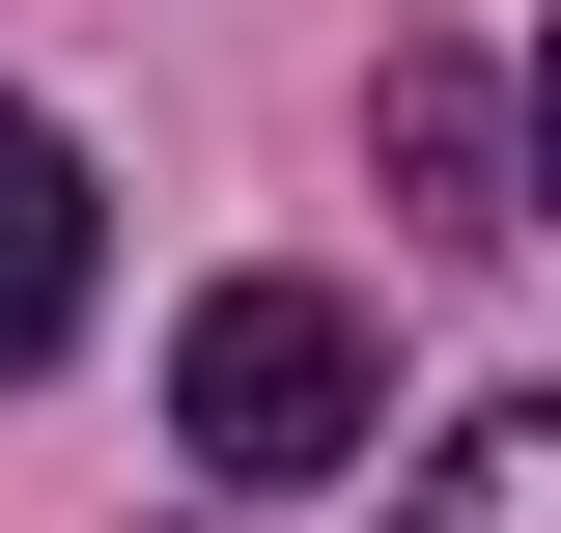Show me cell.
Wrapping results in <instances>:
<instances>
[{"mask_svg": "<svg viewBox=\"0 0 561 533\" xmlns=\"http://www.w3.org/2000/svg\"><path fill=\"white\" fill-rule=\"evenodd\" d=\"M365 394H393V365H365V309H337V281H225V309L169 337V421H197V477H225V506L337 477V450H365Z\"/></svg>", "mask_w": 561, "mask_h": 533, "instance_id": "obj_1", "label": "cell"}, {"mask_svg": "<svg viewBox=\"0 0 561 533\" xmlns=\"http://www.w3.org/2000/svg\"><path fill=\"white\" fill-rule=\"evenodd\" d=\"M84 253H113V197H84V140L28 113V84H0V394H28V365L84 337Z\"/></svg>", "mask_w": 561, "mask_h": 533, "instance_id": "obj_2", "label": "cell"}, {"mask_svg": "<svg viewBox=\"0 0 561 533\" xmlns=\"http://www.w3.org/2000/svg\"><path fill=\"white\" fill-rule=\"evenodd\" d=\"M421 533H561V394L449 421V477H421Z\"/></svg>", "mask_w": 561, "mask_h": 533, "instance_id": "obj_3", "label": "cell"}, {"mask_svg": "<svg viewBox=\"0 0 561 533\" xmlns=\"http://www.w3.org/2000/svg\"><path fill=\"white\" fill-rule=\"evenodd\" d=\"M534 225H561V57H534Z\"/></svg>", "mask_w": 561, "mask_h": 533, "instance_id": "obj_4", "label": "cell"}]
</instances>
